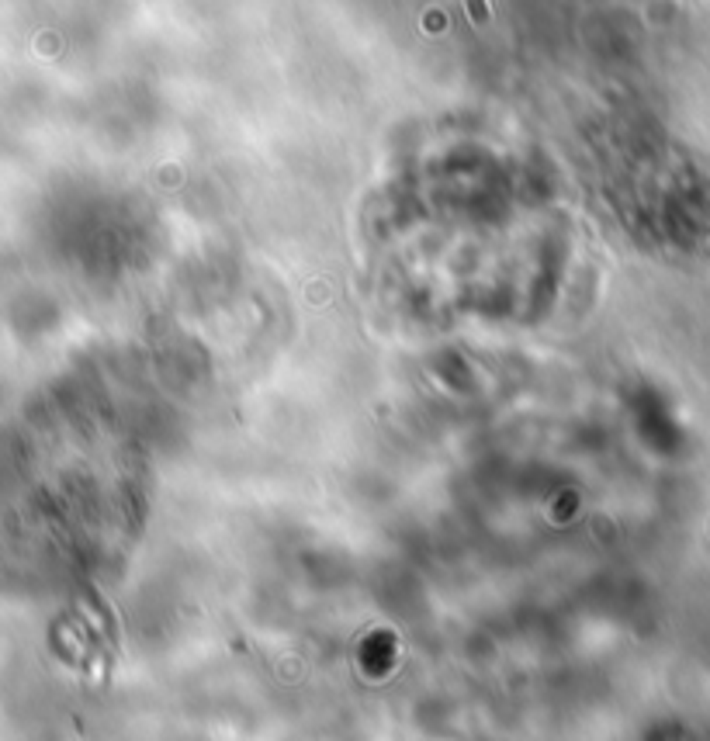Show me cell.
Masks as SVG:
<instances>
[{"label":"cell","instance_id":"obj_1","mask_svg":"<svg viewBox=\"0 0 710 741\" xmlns=\"http://www.w3.org/2000/svg\"><path fill=\"white\" fill-rule=\"evenodd\" d=\"M472 7H475V18H478V21H485V7H482V0H472Z\"/></svg>","mask_w":710,"mask_h":741}]
</instances>
